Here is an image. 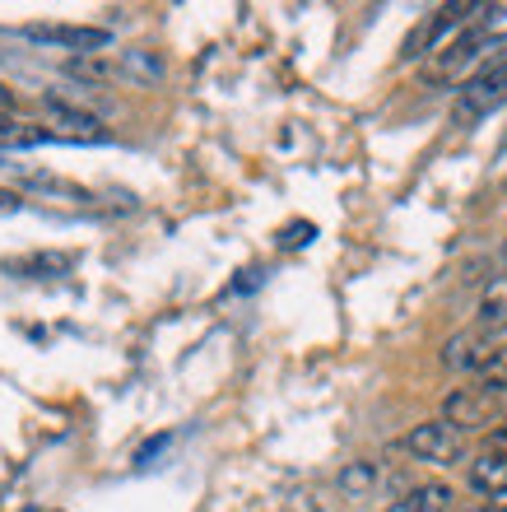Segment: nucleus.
Returning <instances> with one entry per match:
<instances>
[{
    "label": "nucleus",
    "mask_w": 507,
    "mask_h": 512,
    "mask_svg": "<svg viewBox=\"0 0 507 512\" xmlns=\"http://www.w3.org/2000/svg\"><path fill=\"white\" fill-rule=\"evenodd\" d=\"M507 103V56H494L489 66H480L461 89H456V122H480L489 112Z\"/></svg>",
    "instance_id": "1"
},
{
    "label": "nucleus",
    "mask_w": 507,
    "mask_h": 512,
    "mask_svg": "<svg viewBox=\"0 0 507 512\" xmlns=\"http://www.w3.org/2000/svg\"><path fill=\"white\" fill-rule=\"evenodd\" d=\"M484 52H489V33H484V24L456 33V38L442 42L438 52H433V61H428V84H456L461 80V70H470Z\"/></svg>",
    "instance_id": "2"
},
{
    "label": "nucleus",
    "mask_w": 507,
    "mask_h": 512,
    "mask_svg": "<svg viewBox=\"0 0 507 512\" xmlns=\"http://www.w3.org/2000/svg\"><path fill=\"white\" fill-rule=\"evenodd\" d=\"M401 452H410L414 461H428V466H456L461 461V433L447 419H428V424H414L405 433Z\"/></svg>",
    "instance_id": "3"
},
{
    "label": "nucleus",
    "mask_w": 507,
    "mask_h": 512,
    "mask_svg": "<svg viewBox=\"0 0 507 512\" xmlns=\"http://www.w3.org/2000/svg\"><path fill=\"white\" fill-rule=\"evenodd\" d=\"M28 42L38 47H56V52H80V56H98L112 42L107 28H94V24H24L19 28Z\"/></svg>",
    "instance_id": "4"
},
{
    "label": "nucleus",
    "mask_w": 507,
    "mask_h": 512,
    "mask_svg": "<svg viewBox=\"0 0 507 512\" xmlns=\"http://www.w3.org/2000/svg\"><path fill=\"white\" fill-rule=\"evenodd\" d=\"M494 354H498L494 336L475 326V331H461V336L447 345V354H442V359H447L452 368H470V373H484V364H489Z\"/></svg>",
    "instance_id": "5"
},
{
    "label": "nucleus",
    "mask_w": 507,
    "mask_h": 512,
    "mask_svg": "<svg viewBox=\"0 0 507 512\" xmlns=\"http://www.w3.org/2000/svg\"><path fill=\"white\" fill-rule=\"evenodd\" d=\"M452 508H456L452 485H419L410 494H401L387 512H452Z\"/></svg>",
    "instance_id": "6"
},
{
    "label": "nucleus",
    "mask_w": 507,
    "mask_h": 512,
    "mask_svg": "<svg viewBox=\"0 0 507 512\" xmlns=\"http://www.w3.org/2000/svg\"><path fill=\"white\" fill-rule=\"evenodd\" d=\"M470 485L489 494V499L507 494V452H489V457L470 461Z\"/></svg>",
    "instance_id": "7"
},
{
    "label": "nucleus",
    "mask_w": 507,
    "mask_h": 512,
    "mask_svg": "<svg viewBox=\"0 0 507 512\" xmlns=\"http://www.w3.org/2000/svg\"><path fill=\"white\" fill-rule=\"evenodd\" d=\"M480 331H489V336H503L507 331V280H498L489 294H484L480 303Z\"/></svg>",
    "instance_id": "8"
},
{
    "label": "nucleus",
    "mask_w": 507,
    "mask_h": 512,
    "mask_svg": "<svg viewBox=\"0 0 507 512\" xmlns=\"http://www.w3.org/2000/svg\"><path fill=\"white\" fill-rule=\"evenodd\" d=\"M377 480H382V471H377V461H349L345 471H340V489H345V494H354V499H363V494H373Z\"/></svg>",
    "instance_id": "9"
},
{
    "label": "nucleus",
    "mask_w": 507,
    "mask_h": 512,
    "mask_svg": "<svg viewBox=\"0 0 507 512\" xmlns=\"http://www.w3.org/2000/svg\"><path fill=\"white\" fill-rule=\"evenodd\" d=\"M466 512H507V494H498V499L480 503V508H466Z\"/></svg>",
    "instance_id": "10"
},
{
    "label": "nucleus",
    "mask_w": 507,
    "mask_h": 512,
    "mask_svg": "<svg viewBox=\"0 0 507 512\" xmlns=\"http://www.w3.org/2000/svg\"><path fill=\"white\" fill-rule=\"evenodd\" d=\"M10 103H14V94H10V84L0 80V108H10Z\"/></svg>",
    "instance_id": "11"
},
{
    "label": "nucleus",
    "mask_w": 507,
    "mask_h": 512,
    "mask_svg": "<svg viewBox=\"0 0 507 512\" xmlns=\"http://www.w3.org/2000/svg\"><path fill=\"white\" fill-rule=\"evenodd\" d=\"M0 210H19V196H0Z\"/></svg>",
    "instance_id": "12"
}]
</instances>
